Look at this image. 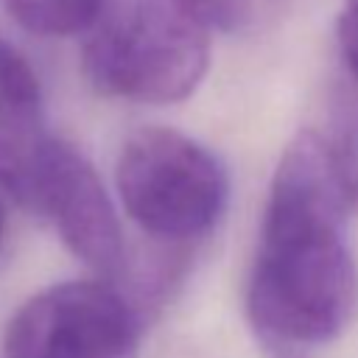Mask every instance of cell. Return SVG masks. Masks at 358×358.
Listing matches in <instances>:
<instances>
[{"instance_id": "10", "label": "cell", "mask_w": 358, "mask_h": 358, "mask_svg": "<svg viewBox=\"0 0 358 358\" xmlns=\"http://www.w3.org/2000/svg\"><path fill=\"white\" fill-rule=\"evenodd\" d=\"M0 196H3V187H0ZM3 232H6V210H3V199H0V243H3Z\"/></svg>"}, {"instance_id": "3", "label": "cell", "mask_w": 358, "mask_h": 358, "mask_svg": "<svg viewBox=\"0 0 358 358\" xmlns=\"http://www.w3.org/2000/svg\"><path fill=\"white\" fill-rule=\"evenodd\" d=\"M115 185L126 215L173 246L207 235L229 201V176L218 157L168 126H143L123 143Z\"/></svg>"}, {"instance_id": "7", "label": "cell", "mask_w": 358, "mask_h": 358, "mask_svg": "<svg viewBox=\"0 0 358 358\" xmlns=\"http://www.w3.org/2000/svg\"><path fill=\"white\" fill-rule=\"evenodd\" d=\"M6 11L31 34L70 36L92 31L112 0H3Z\"/></svg>"}, {"instance_id": "6", "label": "cell", "mask_w": 358, "mask_h": 358, "mask_svg": "<svg viewBox=\"0 0 358 358\" xmlns=\"http://www.w3.org/2000/svg\"><path fill=\"white\" fill-rule=\"evenodd\" d=\"M50 134L31 64L0 36V187L14 201L25 190Z\"/></svg>"}, {"instance_id": "4", "label": "cell", "mask_w": 358, "mask_h": 358, "mask_svg": "<svg viewBox=\"0 0 358 358\" xmlns=\"http://www.w3.org/2000/svg\"><path fill=\"white\" fill-rule=\"evenodd\" d=\"M137 305L109 280H67L25 299L6 324V358H140Z\"/></svg>"}, {"instance_id": "2", "label": "cell", "mask_w": 358, "mask_h": 358, "mask_svg": "<svg viewBox=\"0 0 358 358\" xmlns=\"http://www.w3.org/2000/svg\"><path fill=\"white\" fill-rule=\"evenodd\" d=\"M81 62L103 95L176 103L196 92L210 67V31L171 0H112Z\"/></svg>"}, {"instance_id": "8", "label": "cell", "mask_w": 358, "mask_h": 358, "mask_svg": "<svg viewBox=\"0 0 358 358\" xmlns=\"http://www.w3.org/2000/svg\"><path fill=\"white\" fill-rule=\"evenodd\" d=\"M336 48L341 67V87L333 112L358 117V0H344L336 20Z\"/></svg>"}, {"instance_id": "9", "label": "cell", "mask_w": 358, "mask_h": 358, "mask_svg": "<svg viewBox=\"0 0 358 358\" xmlns=\"http://www.w3.org/2000/svg\"><path fill=\"white\" fill-rule=\"evenodd\" d=\"M207 31H241L252 25L266 0H171Z\"/></svg>"}, {"instance_id": "5", "label": "cell", "mask_w": 358, "mask_h": 358, "mask_svg": "<svg viewBox=\"0 0 358 358\" xmlns=\"http://www.w3.org/2000/svg\"><path fill=\"white\" fill-rule=\"evenodd\" d=\"M17 204L45 218L98 280H115L126 271L120 218L98 171L76 145L50 137Z\"/></svg>"}, {"instance_id": "1", "label": "cell", "mask_w": 358, "mask_h": 358, "mask_svg": "<svg viewBox=\"0 0 358 358\" xmlns=\"http://www.w3.org/2000/svg\"><path fill=\"white\" fill-rule=\"evenodd\" d=\"M347 215L322 131H299L271 176L246 282V313L266 341L322 347L352 322L358 268L344 241Z\"/></svg>"}]
</instances>
